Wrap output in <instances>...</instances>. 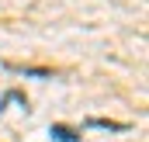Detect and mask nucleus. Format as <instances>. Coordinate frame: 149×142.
Returning <instances> with one entry per match:
<instances>
[{"instance_id": "obj_1", "label": "nucleus", "mask_w": 149, "mask_h": 142, "mask_svg": "<svg viewBox=\"0 0 149 142\" xmlns=\"http://www.w3.org/2000/svg\"><path fill=\"white\" fill-rule=\"evenodd\" d=\"M52 135H56L59 142H80L73 132H70V128H63V125H52Z\"/></svg>"}]
</instances>
